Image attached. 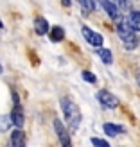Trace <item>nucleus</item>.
<instances>
[{"instance_id":"15","label":"nucleus","mask_w":140,"mask_h":147,"mask_svg":"<svg viewBox=\"0 0 140 147\" xmlns=\"http://www.w3.org/2000/svg\"><path fill=\"white\" fill-rule=\"evenodd\" d=\"M92 144L95 147H110V144L106 140H102V138H92Z\"/></svg>"},{"instance_id":"16","label":"nucleus","mask_w":140,"mask_h":147,"mask_svg":"<svg viewBox=\"0 0 140 147\" xmlns=\"http://www.w3.org/2000/svg\"><path fill=\"white\" fill-rule=\"evenodd\" d=\"M83 79H85V81H88V83H95V81H97L92 72H83Z\"/></svg>"},{"instance_id":"4","label":"nucleus","mask_w":140,"mask_h":147,"mask_svg":"<svg viewBox=\"0 0 140 147\" xmlns=\"http://www.w3.org/2000/svg\"><path fill=\"white\" fill-rule=\"evenodd\" d=\"M97 99L104 108H117V104H119V99H117L115 95H112L110 92H106V90H101L97 93Z\"/></svg>"},{"instance_id":"7","label":"nucleus","mask_w":140,"mask_h":147,"mask_svg":"<svg viewBox=\"0 0 140 147\" xmlns=\"http://www.w3.org/2000/svg\"><path fill=\"white\" fill-rule=\"evenodd\" d=\"M34 29H36V32H38L40 36H43V34H47V32H50V27H49V22L43 18V16H38L34 20Z\"/></svg>"},{"instance_id":"20","label":"nucleus","mask_w":140,"mask_h":147,"mask_svg":"<svg viewBox=\"0 0 140 147\" xmlns=\"http://www.w3.org/2000/svg\"><path fill=\"white\" fill-rule=\"evenodd\" d=\"M0 27H2V20H0Z\"/></svg>"},{"instance_id":"8","label":"nucleus","mask_w":140,"mask_h":147,"mask_svg":"<svg viewBox=\"0 0 140 147\" xmlns=\"http://www.w3.org/2000/svg\"><path fill=\"white\" fill-rule=\"evenodd\" d=\"M11 120H13V124L16 126V129H22L24 127V111H22V108L20 106H16L13 109V113H11Z\"/></svg>"},{"instance_id":"13","label":"nucleus","mask_w":140,"mask_h":147,"mask_svg":"<svg viewBox=\"0 0 140 147\" xmlns=\"http://www.w3.org/2000/svg\"><path fill=\"white\" fill-rule=\"evenodd\" d=\"M99 56H101V59L104 61L106 65H110L113 61V56H112V50H108V49H101L99 50Z\"/></svg>"},{"instance_id":"6","label":"nucleus","mask_w":140,"mask_h":147,"mask_svg":"<svg viewBox=\"0 0 140 147\" xmlns=\"http://www.w3.org/2000/svg\"><path fill=\"white\" fill-rule=\"evenodd\" d=\"M9 147H25V135L22 129H14L9 140Z\"/></svg>"},{"instance_id":"11","label":"nucleus","mask_w":140,"mask_h":147,"mask_svg":"<svg viewBox=\"0 0 140 147\" xmlns=\"http://www.w3.org/2000/svg\"><path fill=\"white\" fill-rule=\"evenodd\" d=\"M128 22H129V25L133 27V31H135V32L140 31V13H131V14H129V18H128Z\"/></svg>"},{"instance_id":"18","label":"nucleus","mask_w":140,"mask_h":147,"mask_svg":"<svg viewBox=\"0 0 140 147\" xmlns=\"http://www.w3.org/2000/svg\"><path fill=\"white\" fill-rule=\"evenodd\" d=\"M0 74H2V65H0Z\"/></svg>"},{"instance_id":"17","label":"nucleus","mask_w":140,"mask_h":147,"mask_svg":"<svg viewBox=\"0 0 140 147\" xmlns=\"http://www.w3.org/2000/svg\"><path fill=\"white\" fill-rule=\"evenodd\" d=\"M81 7H85L86 11H92V9H93V2H88V0H83V2H81Z\"/></svg>"},{"instance_id":"1","label":"nucleus","mask_w":140,"mask_h":147,"mask_svg":"<svg viewBox=\"0 0 140 147\" xmlns=\"http://www.w3.org/2000/svg\"><path fill=\"white\" fill-rule=\"evenodd\" d=\"M61 109H63L65 120H67L70 131H77L79 124H81V111H79V108L74 104L68 97H63L61 99Z\"/></svg>"},{"instance_id":"2","label":"nucleus","mask_w":140,"mask_h":147,"mask_svg":"<svg viewBox=\"0 0 140 147\" xmlns=\"http://www.w3.org/2000/svg\"><path fill=\"white\" fill-rule=\"evenodd\" d=\"M117 34H119V38L122 40V43H124V47H126V49L131 50V49H135L138 45L137 34H135L133 27L129 25L128 20H122L120 24H119V27H117Z\"/></svg>"},{"instance_id":"12","label":"nucleus","mask_w":140,"mask_h":147,"mask_svg":"<svg viewBox=\"0 0 140 147\" xmlns=\"http://www.w3.org/2000/svg\"><path fill=\"white\" fill-rule=\"evenodd\" d=\"M65 38V31L61 27H52L50 29V40L52 41H61Z\"/></svg>"},{"instance_id":"10","label":"nucleus","mask_w":140,"mask_h":147,"mask_svg":"<svg viewBox=\"0 0 140 147\" xmlns=\"http://www.w3.org/2000/svg\"><path fill=\"white\" fill-rule=\"evenodd\" d=\"M102 129H104V133H106V135H110V136H117V135L124 133V127L117 126V124H110V122H106Z\"/></svg>"},{"instance_id":"9","label":"nucleus","mask_w":140,"mask_h":147,"mask_svg":"<svg viewBox=\"0 0 140 147\" xmlns=\"http://www.w3.org/2000/svg\"><path fill=\"white\" fill-rule=\"evenodd\" d=\"M101 5H102V9L108 13V16H110V18H113V20H115V18H119V9H117V5H115V4L108 2V0H102Z\"/></svg>"},{"instance_id":"3","label":"nucleus","mask_w":140,"mask_h":147,"mask_svg":"<svg viewBox=\"0 0 140 147\" xmlns=\"http://www.w3.org/2000/svg\"><path fill=\"white\" fill-rule=\"evenodd\" d=\"M54 131H56V135H57V138H60V142H61L63 147H72L70 136H68V129L61 124L60 119H56V120H54Z\"/></svg>"},{"instance_id":"19","label":"nucleus","mask_w":140,"mask_h":147,"mask_svg":"<svg viewBox=\"0 0 140 147\" xmlns=\"http://www.w3.org/2000/svg\"><path fill=\"white\" fill-rule=\"evenodd\" d=\"M138 84H140V76H138Z\"/></svg>"},{"instance_id":"14","label":"nucleus","mask_w":140,"mask_h":147,"mask_svg":"<svg viewBox=\"0 0 140 147\" xmlns=\"http://www.w3.org/2000/svg\"><path fill=\"white\" fill-rule=\"evenodd\" d=\"M11 124H13V120H11L7 115H2V117H0V131H7Z\"/></svg>"},{"instance_id":"5","label":"nucleus","mask_w":140,"mask_h":147,"mask_svg":"<svg viewBox=\"0 0 140 147\" xmlns=\"http://www.w3.org/2000/svg\"><path fill=\"white\" fill-rule=\"evenodd\" d=\"M83 36H85V40L90 43L92 47H101L102 45V36L97 34V32H93L90 27H86L83 25Z\"/></svg>"}]
</instances>
